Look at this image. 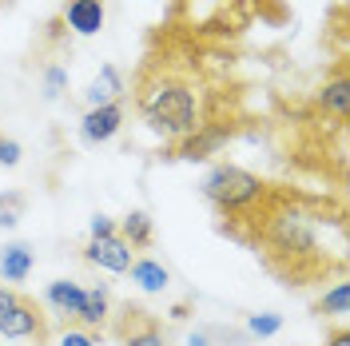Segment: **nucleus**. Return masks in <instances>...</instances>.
<instances>
[{"label": "nucleus", "instance_id": "obj_1", "mask_svg": "<svg viewBox=\"0 0 350 346\" xmlns=\"http://www.w3.org/2000/svg\"><path fill=\"white\" fill-rule=\"evenodd\" d=\"M319 215H323L319 199L271 183L259 207L223 235L251 247L283 287H310L327 275H342V251H330L323 243Z\"/></svg>", "mask_w": 350, "mask_h": 346}, {"label": "nucleus", "instance_id": "obj_2", "mask_svg": "<svg viewBox=\"0 0 350 346\" xmlns=\"http://www.w3.org/2000/svg\"><path fill=\"white\" fill-rule=\"evenodd\" d=\"M131 104L148 131L167 144V152L207 124H231L223 116V92L207 60H196L183 40L155 44L144 56L131 76Z\"/></svg>", "mask_w": 350, "mask_h": 346}, {"label": "nucleus", "instance_id": "obj_3", "mask_svg": "<svg viewBox=\"0 0 350 346\" xmlns=\"http://www.w3.org/2000/svg\"><path fill=\"white\" fill-rule=\"evenodd\" d=\"M267 187H271L267 179H259L247 168H235V163H215L207 172V179L199 183L203 199L215 207V215H219V231H231L235 223H243L262 203Z\"/></svg>", "mask_w": 350, "mask_h": 346}, {"label": "nucleus", "instance_id": "obj_4", "mask_svg": "<svg viewBox=\"0 0 350 346\" xmlns=\"http://www.w3.org/2000/svg\"><path fill=\"white\" fill-rule=\"evenodd\" d=\"M48 315L44 306L24 295L16 287H4L0 282V334L4 338H32V343H48Z\"/></svg>", "mask_w": 350, "mask_h": 346}, {"label": "nucleus", "instance_id": "obj_5", "mask_svg": "<svg viewBox=\"0 0 350 346\" xmlns=\"http://www.w3.org/2000/svg\"><path fill=\"white\" fill-rule=\"evenodd\" d=\"M111 319V338L120 346H172L167 326L159 323V315H152L144 303H124Z\"/></svg>", "mask_w": 350, "mask_h": 346}, {"label": "nucleus", "instance_id": "obj_6", "mask_svg": "<svg viewBox=\"0 0 350 346\" xmlns=\"http://www.w3.org/2000/svg\"><path fill=\"white\" fill-rule=\"evenodd\" d=\"M235 135V128L231 124H207V128L191 131L187 139H179L172 152H167V159H191V163H199V159H211L215 152H223L227 148V139Z\"/></svg>", "mask_w": 350, "mask_h": 346}, {"label": "nucleus", "instance_id": "obj_7", "mask_svg": "<svg viewBox=\"0 0 350 346\" xmlns=\"http://www.w3.org/2000/svg\"><path fill=\"white\" fill-rule=\"evenodd\" d=\"M124 100H116V104H100V108H88L84 120H80V139H84L88 148H100V144H108L120 135L124 128Z\"/></svg>", "mask_w": 350, "mask_h": 346}, {"label": "nucleus", "instance_id": "obj_8", "mask_svg": "<svg viewBox=\"0 0 350 346\" xmlns=\"http://www.w3.org/2000/svg\"><path fill=\"white\" fill-rule=\"evenodd\" d=\"M80 255H84L92 267H100V271H111V275H124L135 259V251L128 247V239L120 235H104V239H88L84 247H80Z\"/></svg>", "mask_w": 350, "mask_h": 346}, {"label": "nucleus", "instance_id": "obj_9", "mask_svg": "<svg viewBox=\"0 0 350 346\" xmlns=\"http://www.w3.org/2000/svg\"><path fill=\"white\" fill-rule=\"evenodd\" d=\"M319 108L323 116H330L338 128L347 124L350 111V76H347V56H334V68H330V80L319 88Z\"/></svg>", "mask_w": 350, "mask_h": 346}, {"label": "nucleus", "instance_id": "obj_10", "mask_svg": "<svg viewBox=\"0 0 350 346\" xmlns=\"http://www.w3.org/2000/svg\"><path fill=\"white\" fill-rule=\"evenodd\" d=\"M80 303H84V287L72 282V279H56V282H48V291H44V306H48L52 315H60L64 326H76Z\"/></svg>", "mask_w": 350, "mask_h": 346}, {"label": "nucleus", "instance_id": "obj_11", "mask_svg": "<svg viewBox=\"0 0 350 346\" xmlns=\"http://www.w3.org/2000/svg\"><path fill=\"white\" fill-rule=\"evenodd\" d=\"M104 16H108V4L104 0H68L64 4V28H72L76 36H96L104 28Z\"/></svg>", "mask_w": 350, "mask_h": 346}, {"label": "nucleus", "instance_id": "obj_12", "mask_svg": "<svg viewBox=\"0 0 350 346\" xmlns=\"http://www.w3.org/2000/svg\"><path fill=\"white\" fill-rule=\"evenodd\" d=\"M108 310H111L108 287H104V282H96V287H84V303H80L76 326H84V330H100V326L108 323Z\"/></svg>", "mask_w": 350, "mask_h": 346}, {"label": "nucleus", "instance_id": "obj_13", "mask_svg": "<svg viewBox=\"0 0 350 346\" xmlns=\"http://www.w3.org/2000/svg\"><path fill=\"white\" fill-rule=\"evenodd\" d=\"M124 92H128V84H124L120 68L104 64V68H100V76L88 84L84 100H88V108H100V104H116V100H124Z\"/></svg>", "mask_w": 350, "mask_h": 346}, {"label": "nucleus", "instance_id": "obj_14", "mask_svg": "<svg viewBox=\"0 0 350 346\" xmlns=\"http://www.w3.org/2000/svg\"><path fill=\"white\" fill-rule=\"evenodd\" d=\"M128 271H131V282H135L139 291H148V295H159V291H167V287H172V271H167L159 259L135 255Z\"/></svg>", "mask_w": 350, "mask_h": 346}, {"label": "nucleus", "instance_id": "obj_15", "mask_svg": "<svg viewBox=\"0 0 350 346\" xmlns=\"http://www.w3.org/2000/svg\"><path fill=\"white\" fill-rule=\"evenodd\" d=\"M116 235L128 239L131 251H148L155 243V223L148 211H128L124 219H116Z\"/></svg>", "mask_w": 350, "mask_h": 346}, {"label": "nucleus", "instance_id": "obj_16", "mask_svg": "<svg viewBox=\"0 0 350 346\" xmlns=\"http://www.w3.org/2000/svg\"><path fill=\"white\" fill-rule=\"evenodd\" d=\"M28 275H32V247L28 243H8L0 251V279H4V287H16Z\"/></svg>", "mask_w": 350, "mask_h": 346}, {"label": "nucleus", "instance_id": "obj_17", "mask_svg": "<svg viewBox=\"0 0 350 346\" xmlns=\"http://www.w3.org/2000/svg\"><path fill=\"white\" fill-rule=\"evenodd\" d=\"M251 334L239 326H223V323H207L187 334V346H247Z\"/></svg>", "mask_w": 350, "mask_h": 346}, {"label": "nucleus", "instance_id": "obj_18", "mask_svg": "<svg viewBox=\"0 0 350 346\" xmlns=\"http://www.w3.org/2000/svg\"><path fill=\"white\" fill-rule=\"evenodd\" d=\"M347 299H350L347 282H334L327 295L314 303V315H319V319H342V315H347Z\"/></svg>", "mask_w": 350, "mask_h": 346}, {"label": "nucleus", "instance_id": "obj_19", "mask_svg": "<svg viewBox=\"0 0 350 346\" xmlns=\"http://www.w3.org/2000/svg\"><path fill=\"white\" fill-rule=\"evenodd\" d=\"M24 215V195L21 191H4L0 195V227H16Z\"/></svg>", "mask_w": 350, "mask_h": 346}, {"label": "nucleus", "instance_id": "obj_20", "mask_svg": "<svg viewBox=\"0 0 350 346\" xmlns=\"http://www.w3.org/2000/svg\"><path fill=\"white\" fill-rule=\"evenodd\" d=\"M279 330H283V319H279V315H271V310L247 319V334H251V338H271V334H279Z\"/></svg>", "mask_w": 350, "mask_h": 346}, {"label": "nucleus", "instance_id": "obj_21", "mask_svg": "<svg viewBox=\"0 0 350 346\" xmlns=\"http://www.w3.org/2000/svg\"><path fill=\"white\" fill-rule=\"evenodd\" d=\"M68 88V68L64 64H48L44 68V100H56Z\"/></svg>", "mask_w": 350, "mask_h": 346}, {"label": "nucleus", "instance_id": "obj_22", "mask_svg": "<svg viewBox=\"0 0 350 346\" xmlns=\"http://www.w3.org/2000/svg\"><path fill=\"white\" fill-rule=\"evenodd\" d=\"M60 346H100V334L96 330H84V326H64Z\"/></svg>", "mask_w": 350, "mask_h": 346}, {"label": "nucleus", "instance_id": "obj_23", "mask_svg": "<svg viewBox=\"0 0 350 346\" xmlns=\"http://www.w3.org/2000/svg\"><path fill=\"white\" fill-rule=\"evenodd\" d=\"M21 144H16V139H12V135H4V131H0V168H16V163H21Z\"/></svg>", "mask_w": 350, "mask_h": 346}, {"label": "nucleus", "instance_id": "obj_24", "mask_svg": "<svg viewBox=\"0 0 350 346\" xmlns=\"http://www.w3.org/2000/svg\"><path fill=\"white\" fill-rule=\"evenodd\" d=\"M88 231H92V239L116 235V219H111V215H92V223H88Z\"/></svg>", "mask_w": 350, "mask_h": 346}, {"label": "nucleus", "instance_id": "obj_25", "mask_svg": "<svg viewBox=\"0 0 350 346\" xmlns=\"http://www.w3.org/2000/svg\"><path fill=\"white\" fill-rule=\"evenodd\" d=\"M327 346H350V330H347V326H338V330L330 334V343H327Z\"/></svg>", "mask_w": 350, "mask_h": 346}, {"label": "nucleus", "instance_id": "obj_26", "mask_svg": "<svg viewBox=\"0 0 350 346\" xmlns=\"http://www.w3.org/2000/svg\"><path fill=\"white\" fill-rule=\"evenodd\" d=\"M187 310H191V303H175L172 306V319H187Z\"/></svg>", "mask_w": 350, "mask_h": 346}]
</instances>
